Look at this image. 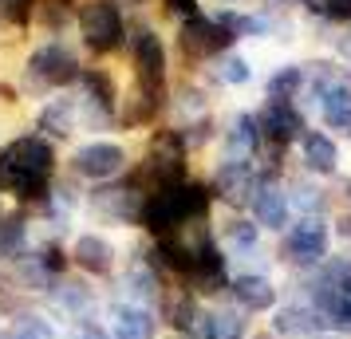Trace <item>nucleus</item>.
Returning <instances> with one entry per match:
<instances>
[{
	"label": "nucleus",
	"mask_w": 351,
	"mask_h": 339,
	"mask_svg": "<svg viewBox=\"0 0 351 339\" xmlns=\"http://www.w3.org/2000/svg\"><path fill=\"white\" fill-rule=\"evenodd\" d=\"M36 20V0H0V28L28 32Z\"/></svg>",
	"instance_id": "obj_30"
},
{
	"label": "nucleus",
	"mask_w": 351,
	"mask_h": 339,
	"mask_svg": "<svg viewBox=\"0 0 351 339\" xmlns=\"http://www.w3.org/2000/svg\"><path fill=\"white\" fill-rule=\"evenodd\" d=\"M166 107H170L166 91H158V87H138V83H134L130 95L119 99V123H123V127H150Z\"/></svg>",
	"instance_id": "obj_15"
},
{
	"label": "nucleus",
	"mask_w": 351,
	"mask_h": 339,
	"mask_svg": "<svg viewBox=\"0 0 351 339\" xmlns=\"http://www.w3.org/2000/svg\"><path fill=\"white\" fill-rule=\"evenodd\" d=\"M123 292L130 296V304H150L154 300V292H158V280H154V268L146 264V260H134L123 276Z\"/></svg>",
	"instance_id": "obj_28"
},
{
	"label": "nucleus",
	"mask_w": 351,
	"mask_h": 339,
	"mask_svg": "<svg viewBox=\"0 0 351 339\" xmlns=\"http://www.w3.org/2000/svg\"><path fill=\"white\" fill-rule=\"evenodd\" d=\"M249 210H253V221L261 229H285L288 225V197L276 186V178H261L256 174V190L249 197Z\"/></svg>",
	"instance_id": "obj_14"
},
{
	"label": "nucleus",
	"mask_w": 351,
	"mask_h": 339,
	"mask_svg": "<svg viewBox=\"0 0 351 339\" xmlns=\"http://www.w3.org/2000/svg\"><path fill=\"white\" fill-rule=\"evenodd\" d=\"M91 304H95V296H91L87 284H80V280H64V284H56V307L67 312L71 320H87Z\"/></svg>",
	"instance_id": "obj_27"
},
{
	"label": "nucleus",
	"mask_w": 351,
	"mask_h": 339,
	"mask_svg": "<svg viewBox=\"0 0 351 339\" xmlns=\"http://www.w3.org/2000/svg\"><path fill=\"white\" fill-rule=\"evenodd\" d=\"M36 127L44 130L48 138H71L75 127H80V103L67 95L44 99L40 111H36Z\"/></svg>",
	"instance_id": "obj_16"
},
{
	"label": "nucleus",
	"mask_w": 351,
	"mask_h": 339,
	"mask_svg": "<svg viewBox=\"0 0 351 339\" xmlns=\"http://www.w3.org/2000/svg\"><path fill=\"white\" fill-rule=\"evenodd\" d=\"M36 260H40L51 276H60L67 268V253L60 249V244H44V249H36Z\"/></svg>",
	"instance_id": "obj_36"
},
{
	"label": "nucleus",
	"mask_w": 351,
	"mask_h": 339,
	"mask_svg": "<svg viewBox=\"0 0 351 339\" xmlns=\"http://www.w3.org/2000/svg\"><path fill=\"white\" fill-rule=\"evenodd\" d=\"M213 75H217L221 87H245V83H253V64L241 51H225V55L213 60Z\"/></svg>",
	"instance_id": "obj_29"
},
{
	"label": "nucleus",
	"mask_w": 351,
	"mask_h": 339,
	"mask_svg": "<svg viewBox=\"0 0 351 339\" xmlns=\"http://www.w3.org/2000/svg\"><path fill=\"white\" fill-rule=\"evenodd\" d=\"M0 158L8 166H16L20 174L40 181H51V174H56V146L44 134H16L12 142L0 146Z\"/></svg>",
	"instance_id": "obj_8"
},
{
	"label": "nucleus",
	"mask_w": 351,
	"mask_h": 339,
	"mask_svg": "<svg viewBox=\"0 0 351 339\" xmlns=\"http://www.w3.org/2000/svg\"><path fill=\"white\" fill-rule=\"evenodd\" d=\"M178 51H182V60L186 64H213L217 55L225 51H233V36L225 32L221 24L213 16H190V20H178Z\"/></svg>",
	"instance_id": "obj_5"
},
{
	"label": "nucleus",
	"mask_w": 351,
	"mask_h": 339,
	"mask_svg": "<svg viewBox=\"0 0 351 339\" xmlns=\"http://www.w3.org/2000/svg\"><path fill=\"white\" fill-rule=\"evenodd\" d=\"M51 280H56V276H51L36 257H20V260H16V284H20V288L40 292V288H48Z\"/></svg>",
	"instance_id": "obj_34"
},
{
	"label": "nucleus",
	"mask_w": 351,
	"mask_h": 339,
	"mask_svg": "<svg viewBox=\"0 0 351 339\" xmlns=\"http://www.w3.org/2000/svg\"><path fill=\"white\" fill-rule=\"evenodd\" d=\"M91 210L99 217H107L114 225H130V221H138V210H143V194L134 190V186H103L91 194Z\"/></svg>",
	"instance_id": "obj_12"
},
{
	"label": "nucleus",
	"mask_w": 351,
	"mask_h": 339,
	"mask_svg": "<svg viewBox=\"0 0 351 339\" xmlns=\"http://www.w3.org/2000/svg\"><path fill=\"white\" fill-rule=\"evenodd\" d=\"M348 194H351V186H348Z\"/></svg>",
	"instance_id": "obj_43"
},
{
	"label": "nucleus",
	"mask_w": 351,
	"mask_h": 339,
	"mask_svg": "<svg viewBox=\"0 0 351 339\" xmlns=\"http://www.w3.org/2000/svg\"><path fill=\"white\" fill-rule=\"evenodd\" d=\"M209 190H213V197H225L229 205H249V197H253V190H256V162L221 154Z\"/></svg>",
	"instance_id": "obj_11"
},
{
	"label": "nucleus",
	"mask_w": 351,
	"mask_h": 339,
	"mask_svg": "<svg viewBox=\"0 0 351 339\" xmlns=\"http://www.w3.org/2000/svg\"><path fill=\"white\" fill-rule=\"evenodd\" d=\"M285 197H288V210H300L304 217H316V213L324 210V194H319L316 186H308V181H296V186H288Z\"/></svg>",
	"instance_id": "obj_31"
},
{
	"label": "nucleus",
	"mask_w": 351,
	"mask_h": 339,
	"mask_svg": "<svg viewBox=\"0 0 351 339\" xmlns=\"http://www.w3.org/2000/svg\"><path fill=\"white\" fill-rule=\"evenodd\" d=\"M209 339H245V320L237 312H209Z\"/></svg>",
	"instance_id": "obj_35"
},
{
	"label": "nucleus",
	"mask_w": 351,
	"mask_h": 339,
	"mask_svg": "<svg viewBox=\"0 0 351 339\" xmlns=\"http://www.w3.org/2000/svg\"><path fill=\"white\" fill-rule=\"evenodd\" d=\"M256 127H261V142L280 146V150H288L296 138L308 134L300 107L296 103H272V99H265V107L256 111Z\"/></svg>",
	"instance_id": "obj_9"
},
{
	"label": "nucleus",
	"mask_w": 351,
	"mask_h": 339,
	"mask_svg": "<svg viewBox=\"0 0 351 339\" xmlns=\"http://www.w3.org/2000/svg\"><path fill=\"white\" fill-rule=\"evenodd\" d=\"M328 323L316 307H304V304H288L272 316V331L280 339H316Z\"/></svg>",
	"instance_id": "obj_19"
},
{
	"label": "nucleus",
	"mask_w": 351,
	"mask_h": 339,
	"mask_svg": "<svg viewBox=\"0 0 351 339\" xmlns=\"http://www.w3.org/2000/svg\"><path fill=\"white\" fill-rule=\"evenodd\" d=\"M319 107V118H324V127L328 130H339L343 138H351V67L339 71V79L316 99Z\"/></svg>",
	"instance_id": "obj_13"
},
{
	"label": "nucleus",
	"mask_w": 351,
	"mask_h": 339,
	"mask_svg": "<svg viewBox=\"0 0 351 339\" xmlns=\"http://www.w3.org/2000/svg\"><path fill=\"white\" fill-rule=\"evenodd\" d=\"M221 142L229 158H253L256 162V150H261V127H256V114L249 111H237L221 130Z\"/></svg>",
	"instance_id": "obj_17"
},
{
	"label": "nucleus",
	"mask_w": 351,
	"mask_h": 339,
	"mask_svg": "<svg viewBox=\"0 0 351 339\" xmlns=\"http://www.w3.org/2000/svg\"><path fill=\"white\" fill-rule=\"evenodd\" d=\"M221 237H225V249L249 257V253H256V244H261V225H256L253 217H229L221 225Z\"/></svg>",
	"instance_id": "obj_26"
},
{
	"label": "nucleus",
	"mask_w": 351,
	"mask_h": 339,
	"mask_svg": "<svg viewBox=\"0 0 351 339\" xmlns=\"http://www.w3.org/2000/svg\"><path fill=\"white\" fill-rule=\"evenodd\" d=\"M0 339H4V331H0Z\"/></svg>",
	"instance_id": "obj_42"
},
{
	"label": "nucleus",
	"mask_w": 351,
	"mask_h": 339,
	"mask_svg": "<svg viewBox=\"0 0 351 339\" xmlns=\"http://www.w3.org/2000/svg\"><path fill=\"white\" fill-rule=\"evenodd\" d=\"M80 118L91 130L119 123V87L107 67H83L80 75Z\"/></svg>",
	"instance_id": "obj_6"
},
{
	"label": "nucleus",
	"mask_w": 351,
	"mask_h": 339,
	"mask_svg": "<svg viewBox=\"0 0 351 339\" xmlns=\"http://www.w3.org/2000/svg\"><path fill=\"white\" fill-rule=\"evenodd\" d=\"M71 260L80 264L83 273L91 276H103L114 268V244L107 237H99V233H80L75 241H71Z\"/></svg>",
	"instance_id": "obj_20"
},
{
	"label": "nucleus",
	"mask_w": 351,
	"mask_h": 339,
	"mask_svg": "<svg viewBox=\"0 0 351 339\" xmlns=\"http://www.w3.org/2000/svg\"><path fill=\"white\" fill-rule=\"evenodd\" d=\"M233 296H237L241 307H249V312H269L276 304V288H272L269 276H256V273H245L233 280Z\"/></svg>",
	"instance_id": "obj_23"
},
{
	"label": "nucleus",
	"mask_w": 351,
	"mask_h": 339,
	"mask_svg": "<svg viewBox=\"0 0 351 339\" xmlns=\"http://www.w3.org/2000/svg\"><path fill=\"white\" fill-rule=\"evenodd\" d=\"M127 170V146L111 142V138H91L71 154V174L87 181H111Z\"/></svg>",
	"instance_id": "obj_7"
},
{
	"label": "nucleus",
	"mask_w": 351,
	"mask_h": 339,
	"mask_svg": "<svg viewBox=\"0 0 351 339\" xmlns=\"http://www.w3.org/2000/svg\"><path fill=\"white\" fill-rule=\"evenodd\" d=\"M83 64L75 48L64 44V40H40L28 55H24V67H20V91L28 99H44L51 91H64L71 83H80Z\"/></svg>",
	"instance_id": "obj_2"
},
{
	"label": "nucleus",
	"mask_w": 351,
	"mask_h": 339,
	"mask_svg": "<svg viewBox=\"0 0 351 339\" xmlns=\"http://www.w3.org/2000/svg\"><path fill=\"white\" fill-rule=\"evenodd\" d=\"M285 257L300 268H316L328 260V225L324 217H300L285 237Z\"/></svg>",
	"instance_id": "obj_10"
},
{
	"label": "nucleus",
	"mask_w": 351,
	"mask_h": 339,
	"mask_svg": "<svg viewBox=\"0 0 351 339\" xmlns=\"http://www.w3.org/2000/svg\"><path fill=\"white\" fill-rule=\"evenodd\" d=\"M328 24H339V28H351V0H324V16Z\"/></svg>",
	"instance_id": "obj_37"
},
{
	"label": "nucleus",
	"mask_w": 351,
	"mask_h": 339,
	"mask_svg": "<svg viewBox=\"0 0 351 339\" xmlns=\"http://www.w3.org/2000/svg\"><path fill=\"white\" fill-rule=\"evenodd\" d=\"M335 237H339V241L351 249V213H343V217L335 221Z\"/></svg>",
	"instance_id": "obj_40"
},
{
	"label": "nucleus",
	"mask_w": 351,
	"mask_h": 339,
	"mask_svg": "<svg viewBox=\"0 0 351 339\" xmlns=\"http://www.w3.org/2000/svg\"><path fill=\"white\" fill-rule=\"evenodd\" d=\"M300 158L308 166V174H316V178H332L335 170H339V146L328 130H308L300 138Z\"/></svg>",
	"instance_id": "obj_18"
},
{
	"label": "nucleus",
	"mask_w": 351,
	"mask_h": 339,
	"mask_svg": "<svg viewBox=\"0 0 351 339\" xmlns=\"http://www.w3.org/2000/svg\"><path fill=\"white\" fill-rule=\"evenodd\" d=\"M0 194H12L16 201H48L51 197V181H40V178H28V174H20L16 166H8V162L0 158Z\"/></svg>",
	"instance_id": "obj_22"
},
{
	"label": "nucleus",
	"mask_w": 351,
	"mask_h": 339,
	"mask_svg": "<svg viewBox=\"0 0 351 339\" xmlns=\"http://www.w3.org/2000/svg\"><path fill=\"white\" fill-rule=\"evenodd\" d=\"M75 32L91 55H114L127 48V16L119 0H80L75 8Z\"/></svg>",
	"instance_id": "obj_3"
},
{
	"label": "nucleus",
	"mask_w": 351,
	"mask_h": 339,
	"mask_svg": "<svg viewBox=\"0 0 351 339\" xmlns=\"http://www.w3.org/2000/svg\"><path fill=\"white\" fill-rule=\"evenodd\" d=\"M67 339H103V331H99L91 320H75L71 323V331H67Z\"/></svg>",
	"instance_id": "obj_39"
},
{
	"label": "nucleus",
	"mask_w": 351,
	"mask_h": 339,
	"mask_svg": "<svg viewBox=\"0 0 351 339\" xmlns=\"http://www.w3.org/2000/svg\"><path fill=\"white\" fill-rule=\"evenodd\" d=\"M300 91H304V64H280L265 79V99H272V103H296Z\"/></svg>",
	"instance_id": "obj_24"
},
{
	"label": "nucleus",
	"mask_w": 351,
	"mask_h": 339,
	"mask_svg": "<svg viewBox=\"0 0 351 339\" xmlns=\"http://www.w3.org/2000/svg\"><path fill=\"white\" fill-rule=\"evenodd\" d=\"M170 107H174L186 123H193V118H202V114H206V91H202V87H190V83H182V87H178V95L170 99Z\"/></svg>",
	"instance_id": "obj_33"
},
{
	"label": "nucleus",
	"mask_w": 351,
	"mask_h": 339,
	"mask_svg": "<svg viewBox=\"0 0 351 339\" xmlns=\"http://www.w3.org/2000/svg\"><path fill=\"white\" fill-rule=\"evenodd\" d=\"M8 339H56V327H51V320H44V316L24 312V316H16V320H12Z\"/></svg>",
	"instance_id": "obj_32"
},
{
	"label": "nucleus",
	"mask_w": 351,
	"mask_h": 339,
	"mask_svg": "<svg viewBox=\"0 0 351 339\" xmlns=\"http://www.w3.org/2000/svg\"><path fill=\"white\" fill-rule=\"evenodd\" d=\"M292 4H300L308 16H324V0H292Z\"/></svg>",
	"instance_id": "obj_41"
},
{
	"label": "nucleus",
	"mask_w": 351,
	"mask_h": 339,
	"mask_svg": "<svg viewBox=\"0 0 351 339\" xmlns=\"http://www.w3.org/2000/svg\"><path fill=\"white\" fill-rule=\"evenodd\" d=\"M209 205H213V190L209 181L197 178H182L178 186H166L158 194L143 197V210H138V225L154 237H174L182 225L190 221H206Z\"/></svg>",
	"instance_id": "obj_1"
},
{
	"label": "nucleus",
	"mask_w": 351,
	"mask_h": 339,
	"mask_svg": "<svg viewBox=\"0 0 351 339\" xmlns=\"http://www.w3.org/2000/svg\"><path fill=\"white\" fill-rule=\"evenodd\" d=\"M28 249V217L24 213H8L0 217V260H12L16 264Z\"/></svg>",
	"instance_id": "obj_25"
},
{
	"label": "nucleus",
	"mask_w": 351,
	"mask_h": 339,
	"mask_svg": "<svg viewBox=\"0 0 351 339\" xmlns=\"http://www.w3.org/2000/svg\"><path fill=\"white\" fill-rule=\"evenodd\" d=\"M111 331L114 339H154L158 323L143 304H119L111 312Z\"/></svg>",
	"instance_id": "obj_21"
},
{
	"label": "nucleus",
	"mask_w": 351,
	"mask_h": 339,
	"mask_svg": "<svg viewBox=\"0 0 351 339\" xmlns=\"http://www.w3.org/2000/svg\"><path fill=\"white\" fill-rule=\"evenodd\" d=\"M127 51H130V71L138 87H158L166 91V75H170V51L162 44L154 24L134 20L127 24Z\"/></svg>",
	"instance_id": "obj_4"
},
{
	"label": "nucleus",
	"mask_w": 351,
	"mask_h": 339,
	"mask_svg": "<svg viewBox=\"0 0 351 339\" xmlns=\"http://www.w3.org/2000/svg\"><path fill=\"white\" fill-rule=\"evenodd\" d=\"M162 8H166L170 16H178V20H190V16L202 12V8H197V0H162Z\"/></svg>",
	"instance_id": "obj_38"
}]
</instances>
